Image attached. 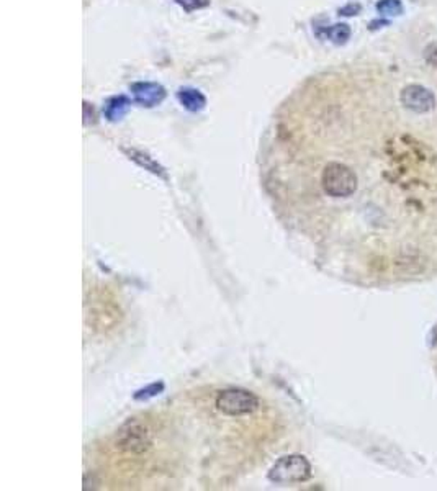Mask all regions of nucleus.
I'll return each instance as SVG.
<instances>
[{"instance_id":"nucleus-4","label":"nucleus","mask_w":437,"mask_h":491,"mask_svg":"<svg viewBox=\"0 0 437 491\" xmlns=\"http://www.w3.org/2000/svg\"><path fill=\"white\" fill-rule=\"evenodd\" d=\"M117 449L128 454H143L153 445V435L148 426L137 419H129L117 434Z\"/></svg>"},{"instance_id":"nucleus-3","label":"nucleus","mask_w":437,"mask_h":491,"mask_svg":"<svg viewBox=\"0 0 437 491\" xmlns=\"http://www.w3.org/2000/svg\"><path fill=\"white\" fill-rule=\"evenodd\" d=\"M215 407L226 416H246L253 414L260 407L258 395L246 388L229 387L220 390L215 398Z\"/></svg>"},{"instance_id":"nucleus-9","label":"nucleus","mask_w":437,"mask_h":491,"mask_svg":"<svg viewBox=\"0 0 437 491\" xmlns=\"http://www.w3.org/2000/svg\"><path fill=\"white\" fill-rule=\"evenodd\" d=\"M129 108V100L125 95H118V97L110 98L107 105H105V117L110 122H118L127 115Z\"/></svg>"},{"instance_id":"nucleus-13","label":"nucleus","mask_w":437,"mask_h":491,"mask_svg":"<svg viewBox=\"0 0 437 491\" xmlns=\"http://www.w3.org/2000/svg\"><path fill=\"white\" fill-rule=\"evenodd\" d=\"M175 2H177L182 8L187 10V12H192V10L207 7L210 0H175Z\"/></svg>"},{"instance_id":"nucleus-7","label":"nucleus","mask_w":437,"mask_h":491,"mask_svg":"<svg viewBox=\"0 0 437 491\" xmlns=\"http://www.w3.org/2000/svg\"><path fill=\"white\" fill-rule=\"evenodd\" d=\"M179 102L184 105V108H187L189 112H200L207 105V98L205 95L197 89H180L179 94Z\"/></svg>"},{"instance_id":"nucleus-8","label":"nucleus","mask_w":437,"mask_h":491,"mask_svg":"<svg viewBox=\"0 0 437 491\" xmlns=\"http://www.w3.org/2000/svg\"><path fill=\"white\" fill-rule=\"evenodd\" d=\"M123 151L128 154V158L132 159V161L139 164V165H141V167H144L146 170H149V172H153L154 175H159V177L165 179L164 169L160 167V165L156 162L153 158H149L148 154L138 151V149H127V148H123Z\"/></svg>"},{"instance_id":"nucleus-12","label":"nucleus","mask_w":437,"mask_h":491,"mask_svg":"<svg viewBox=\"0 0 437 491\" xmlns=\"http://www.w3.org/2000/svg\"><path fill=\"white\" fill-rule=\"evenodd\" d=\"M163 392H164V383L156 382V383H151L146 388L139 390V392L134 393V400H139V402H141V400H149V398L158 397V395L163 393Z\"/></svg>"},{"instance_id":"nucleus-10","label":"nucleus","mask_w":437,"mask_h":491,"mask_svg":"<svg viewBox=\"0 0 437 491\" xmlns=\"http://www.w3.org/2000/svg\"><path fill=\"white\" fill-rule=\"evenodd\" d=\"M376 10L381 15H388V17H395V15L403 13V4L401 0H380L376 4Z\"/></svg>"},{"instance_id":"nucleus-11","label":"nucleus","mask_w":437,"mask_h":491,"mask_svg":"<svg viewBox=\"0 0 437 491\" xmlns=\"http://www.w3.org/2000/svg\"><path fill=\"white\" fill-rule=\"evenodd\" d=\"M326 33H328V38L331 42L343 44L348 42L350 37V28L346 23H339V25H334V27H331Z\"/></svg>"},{"instance_id":"nucleus-2","label":"nucleus","mask_w":437,"mask_h":491,"mask_svg":"<svg viewBox=\"0 0 437 491\" xmlns=\"http://www.w3.org/2000/svg\"><path fill=\"white\" fill-rule=\"evenodd\" d=\"M324 192L333 198H348L357 190V175L341 162H329L321 175Z\"/></svg>"},{"instance_id":"nucleus-5","label":"nucleus","mask_w":437,"mask_h":491,"mask_svg":"<svg viewBox=\"0 0 437 491\" xmlns=\"http://www.w3.org/2000/svg\"><path fill=\"white\" fill-rule=\"evenodd\" d=\"M401 103L411 112L428 113L436 107V97L428 87L419 84H411L401 92Z\"/></svg>"},{"instance_id":"nucleus-1","label":"nucleus","mask_w":437,"mask_h":491,"mask_svg":"<svg viewBox=\"0 0 437 491\" xmlns=\"http://www.w3.org/2000/svg\"><path fill=\"white\" fill-rule=\"evenodd\" d=\"M311 477L310 460L301 454L280 457L269 470V480L275 485L303 483Z\"/></svg>"},{"instance_id":"nucleus-6","label":"nucleus","mask_w":437,"mask_h":491,"mask_svg":"<svg viewBox=\"0 0 437 491\" xmlns=\"http://www.w3.org/2000/svg\"><path fill=\"white\" fill-rule=\"evenodd\" d=\"M132 92L134 100L143 107H156L163 102L165 97V90L160 84L156 82H137L133 84Z\"/></svg>"}]
</instances>
